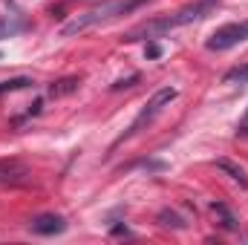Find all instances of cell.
<instances>
[{
    "mask_svg": "<svg viewBox=\"0 0 248 245\" xmlns=\"http://www.w3.org/2000/svg\"><path fill=\"white\" fill-rule=\"evenodd\" d=\"M214 214H219V219H222L219 225H222L225 231H237V216H234L222 202H214Z\"/></svg>",
    "mask_w": 248,
    "mask_h": 245,
    "instance_id": "cell-9",
    "label": "cell"
},
{
    "mask_svg": "<svg viewBox=\"0 0 248 245\" xmlns=\"http://www.w3.org/2000/svg\"><path fill=\"white\" fill-rule=\"evenodd\" d=\"M243 41H248V20H243V23H225V26H219L211 35L208 49L211 52H225V49H231V46H237Z\"/></svg>",
    "mask_w": 248,
    "mask_h": 245,
    "instance_id": "cell-4",
    "label": "cell"
},
{
    "mask_svg": "<svg viewBox=\"0 0 248 245\" xmlns=\"http://www.w3.org/2000/svg\"><path fill=\"white\" fill-rule=\"evenodd\" d=\"M173 98H176V90H173V87H162V90H156V92H153V98L141 107V113L133 119L130 130L124 133L119 141H124V138H133L136 133H141L144 127H150V124L156 122V116H162V110H165V107H170V101H173Z\"/></svg>",
    "mask_w": 248,
    "mask_h": 245,
    "instance_id": "cell-3",
    "label": "cell"
},
{
    "mask_svg": "<svg viewBox=\"0 0 248 245\" xmlns=\"http://www.w3.org/2000/svg\"><path fill=\"white\" fill-rule=\"evenodd\" d=\"M246 124H248V113H246Z\"/></svg>",
    "mask_w": 248,
    "mask_h": 245,
    "instance_id": "cell-14",
    "label": "cell"
},
{
    "mask_svg": "<svg viewBox=\"0 0 248 245\" xmlns=\"http://www.w3.org/2000/svg\"><path fill=\"white\" fill-rule=\"evenodd\" d=\"M78 84H81V78H63V81H58V84H52V87H49V95H55V98L69 95V92H75V90H78Z\"/></svg>",
    "mask_w": 248,
    "mask_h": 245,
    "instance_id": "cell-8",
    "label": "cell"
},
{
    "mask_svg": "<svg viewBox=\"0 0 248 245\" xmlns=\"http://www.w3.org/2000/svg\"><path fill=\"white\" fill-rule=\"evenodd\" d=\"M144 55H147V58H159V55H162V49H159L156 44H150V46L144 49Z\"/></svg>",
    "mask_w": 248,
    "mask_h": 245,
    "instance_id": "cell-13",
    "label": "cell"
},
{
    "mask_svg": "<svg viewBox=\"0 0 248 245\" xmlns=\"http://www.w3.org/2000/svg\"><path fill=\"white\" fill-rule=\"evenodd\" d=\"M217 168H219L222 173H228L234 182H240L248 190V173H246V168H243V165H237V162H231V159H219V162H217Z\"/></svg>",
    "mask_w": 248,
    "mask_h": 245,
    "instance_id": "cell-7",
    "label": "cell"
},
{
    "mask_svg": "<svg viewBox=\"0 0 248 245\" xmlns=\"http://www.w3.org/2000/svg\"><path fill=\"white\" fill-rule=\"evenodd\" d=\"M29 179V168L23 165V162H17V159H0V187H6V184H23Z\"/></svg>",
    "mask_w": 248,
    "mask_h": 245,
    "instance_id": "cell-6",
    "label": "cell"
},
{
    "mask_svg": "<svg viewBox=\"0 0 248 245\" xmlns=\"http://www.w3.org/2000/svg\"><path fill=\"white\" fill-rule=\"evenodd\" d=\"M217 6H219V0H193V3H187V6H182V9H176L173 15H165V17H156V20H147V23L136 26L133 32H127L124 41L133 44V41L168 35V32H173V29H179V26H187V23H193V20L208 17Z\"/></svg>",
    "mask_w": 248,
    "mask_h": 245,
    "instance_id": "cell-1",
    "label": "cell"
},
{
    "mask_svg": "<svg viewBox=\"0 0 248 245\" xmlns=\"http://www.w3.org/2000/svg\"><path fill=\"white\" fill-rule=\"evenodd\" d=\"M32 81L29 78H12V81H0V92H15V90H23L29 87Z\"/></svg>",
    "mask_w": 248,
    "mask_h": 245,
    "instance_id": "cell-11",
    "label": "cell"
},
{
    "mask_svg": "<svg viewBox=\"0 0 248 245\" xmlns=\"http://www.w3.org/2000/svg\"><path fill=\"white\" fill-rule=\"evenodd\" d=\"M225 84H248V63L228 69L225 72Z\"/></svg>",
    "mask_w": 248,
    "mask_h": 245,
    "instance_id": "cell-10",
    "label": "cell"
},
{
    "mask_svg": "<svg viewBox=\"0 0 248 245\" xmlns=\"http://www.w3.org/2000/svg\"><path fill=\"white\" fill-rule=\"evenodd\" d=\"M141 3H147V0H104L101 6H95V9L78 15L72 23H66L61 29V35L63 38H72V35H78V32H87V29L98 26V23H110V20L122 17V15H130V12L139 9Z\"/></svg>",
    "mask_w": 248,
    "mask_h": 245,
    "instance_id": "cell-2",
    "label": "cell"
},
{
    "mask_svg": "<svg viewBox=\"0 0 248 245\" xmlns=\"http://www.w3.org/2000/svg\"><path fill=\"white\" fill-rule=\"evenodd\" d=\"M159 219H162V225H173V228H185V222L176 216V214H170V211H162L159 214Z\"/></svg>",
    "mask_w": 248,
    "mask_h": 245,
    "instance_id": "cell-12",
    "label": "cell"
},
{
    "mask_svg": "<svg viewBox=\"0 0 248 245\" xmlns=\"http://www.w3.org/2000/svg\"><path fill=\"white\" fill-rule=\"evenodd\" d=\"M63 228H66V222H63L61 214H41V216H35L29 222V231L35 237H55V234H61Z\"/></svg>",
    "mask_w": 248,
    "mask_h": 245,
    "instance_id": "cell-5",
    "label": "cell"
}]
</instances>
